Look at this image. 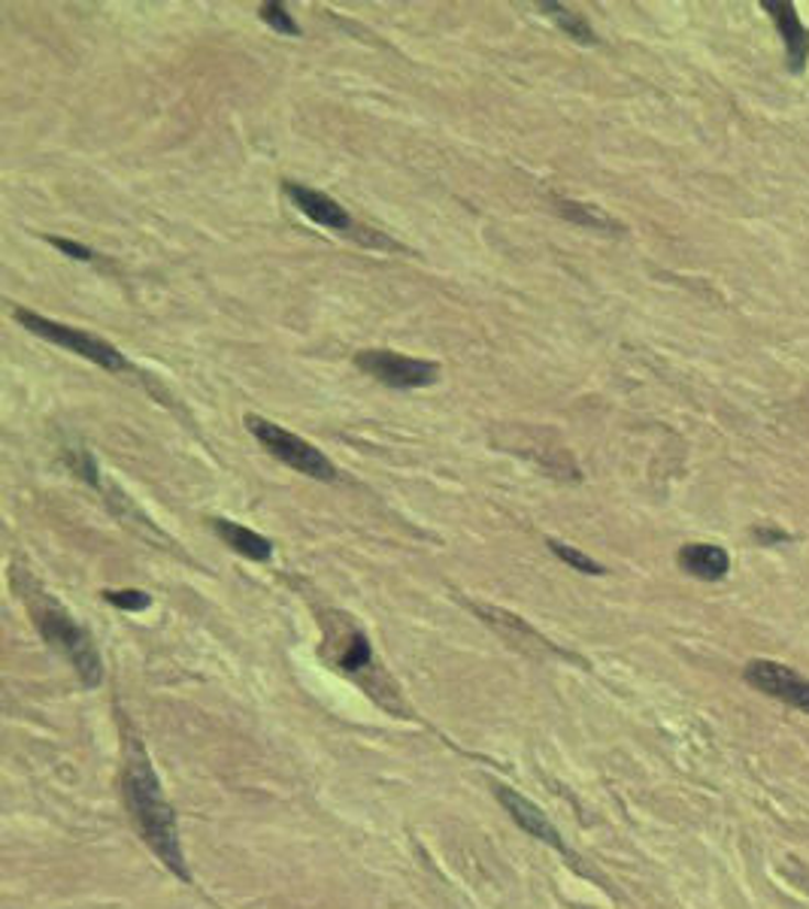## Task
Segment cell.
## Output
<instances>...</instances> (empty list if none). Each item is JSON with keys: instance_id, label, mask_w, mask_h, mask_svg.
Wrapping results in <instances>:
<instances>
[{"instance_id": "17", "label": "cell", "mask_w": 809, "mask_h": 909, "mask_svg": "<svg viewBox=\"0 0 809 909\" xmlns=\"http://www.w3.org/2000/svg\"><path fill=\"white\" fill-rule=\"evenodd\" d=\"M103 597H107L112 606H119V609H131V613H140V609H146V606L152 604V597H149L146 592H140V588H122V592H112V588H107Z\"/></svg>"}, {"instance_id": "15", "label": "cell", "mask_w": 809, "mask_h": 909, "mask_svg": "<svg viewBox=\"0 0 809 909\" xmlns=\"http://www.w3.org/2000/svg\"><path fill=\"white\" fill-rule=\"evenodd\" d=\"M261 22H267L270 28H276L280 34L288 36H300V24L295 22V15L285 10L283 0H270V3H261Z\"/></svg>"}, {"instance_id": "3", "label": "cell", "mask_w": 809, "mask_h": 909, "mask_svg": "<svg viewBox=\"0 0 809 909\" xmlns=\"http://www.w3.org/2000/svg\"><path fill=\"white\" fill-rule=\"evenodd\" d=\"M245 428H249V434L255 436L261 446L267 448L273 458L283 461L285 467L304 473L309 479H321V483H334L337 479V467L328 461V455L319 452L313 443H307L304 436L285 431L283 424L261 419V415H245Z\"/></svg>"}, {"instance_id": "1", "label": "cell", "mask_w": 809, "mask_h": 909, "mask_svg": "<svg viewBox=\"0 0 809 909\" xmlns=\"http://www.w3.org/2000/svg\"><path fill=\"white\" fill-rule=\"evenodd\" d=\"M122 791L140 836L164 861L167 870L176 873L179 879H188V867H185L183 843H179V827H176L173 807L164 798V791H161V782L155 770H152V764H149V755L140 749V743L134 737L128 739Z\"/></svg>"}, {"instance_id": "5", "label": "cell", "mask_w": 809, "mask_h": 909, "mask_svg": "<svg viewBox=\"0 0 809 909\" xmlns=\"http://www.w3.org/2000/svg\"><path fill=\"white\" fill-rule=\"evenodd\" d=\"M285 194L292 197V204L309 218L316 221L321 228L334 230V234H346L352 240L364 242V246H385V249H394L392 240H385L380 234H373L370 228H361L356 218L346 213V206H340L334 197H328L325 192H316V188H307L300 182H285L283 185Z\"/></svg>"}, {"instance_id": "9", "label": "cell", "mask_w": 809, "mask_h": 909, "mask_svg": "<svg viewBox=\"0 0 809 909\" xmlns=\"http://www.w3.org/2000/svg\"><path fill=\"white\" fill-rule=\"evenodd\" d=\"M761 7L770 12V19L776 22V28H779V34H783V40H785V48H788V61H791V67L800 71V67H803V61H807V55H809V36H807V28H803L800 19H797L795 7H791L788 0H761Z\"/></svg>"}, {"instance_id": "8", "label": "cell", "mask_w": 809, "mask_h": 909, "mask_svg": "<svg viewBox=\"0 0 809 909\" xmlns=\"http://www.w3.org/2000/svg\"><path fill=\"white\" fill-rule=\"evenodd\" d=\"M494 794H498V800L506 807V812L513 815V822L518 824L525 834L537 836V840H543V843H549L553 848H561V852H565V840H561V834L555 831L553 822L546 819V812L539 810L537 803H531V800L522 798L518 791H513V788H503V786L494 788Z\"/></svg>"}, {"instance_id": "13", "label": "cell", "mask_w": 809, "mask_h": 909, "mask_svg": "<svg viewBox=\"0 0 809 909\" xmlns=\"http://www.w3.org/2000/svg\"><path fill=\"white\" fill-rule=\"evenodd\" d=\"M539 10L546 12L549 19H553L561 31H567V36H573L577 43H598V36H594V31H591V24L579 15V12L567 10L565 3H549V0H543L539 3Z\"/></svg>"}, {"instance_id": "6", "label": "cell", "mask_w": 809, "mask_h": 909, "mask_svg": "<svg viewBox=\"0 0 809 909\" xmlns=\"http://www.w3.org/2000/svg\"><path fill=\"white\" fill-rule=\"evenodd\" d=\"M356 367L373 376L376 382L389 388H425L440 379V364L425 361V358H406L392 349H364L356 355Z\"/></svg>"}, {"instance_id": "10", "label": "cell", "mask_w": 809, "mask_h": 909, "mask_svg": "<svg viewBox=\"0 0 809 909\" xmlns=\"http://www.w3.org/2000/svg\"><path fill=\"white\" fill-rule=\"evenodd\" d=\"M679 567L686 570V573H691V576H698V580L715 582L722 580V576H728L731 558H728V552H724L722 545L688 543L686 549L679 552Z\"/></svg>"}, {"instance_id": "4", "label": "cell", "mask_w": 809, "mask_h": 909, "mask_svg": "<svg viewBox=\"0 0 809 909\" xmlns=\"http://www.w3.org/2000/svg\"><path fill=\"white\" fill-rule=\"evenodd\" d=\"M13 318L25 327V331H31V334L50 339V343H55V346H62V349L67 351H74V355H83L86 361L98 364L103 370L122 374V370L131 367V364L124 361L122 351L116 349L112 343L95 337V334H86V331H79V327L62 325V322H55V318L31 313V310H22V306H15Z\"/></svg>"}, {"instance_id": "14", "label": "cell", "mask_w": 809, "mask_h": 909, "mask_svg": "<svg viewBox=\"0 0 809 909\" xmlns=\"http://www.w3.org/2000/svg\"><path fill=\"white\" fill-rule=\"evenodd\" d=\"M561 213H565L570 221H577L582 228H594V230H606V228H619L613 218L603 216L598 206L591 204H570V201H561Z\"/></svg>"}, {"instance_id": "2", "label": "cell", "mask_w": 809, "mask_h": 909, "mask_svg": "<svg viewBox=\"0 0 809 909\" xmlns=\"http://www.w3.org/2000/svg\"><path fill=\"white\" fill-rule=\"evenodd\" d=\"M22 597H28V609H31L34 625L43 634V640L50 642L52 649H58L74 664V670L83 679V685H88V689L100 685L103 667H100V654L95 649L91 637H88V630L79 621H74V616L52 594L40 592V588H34V592L25 588Z\"/></svg>"}, {"instance_id": "7", "label": "cell", "mask_w": 809, "mask_h": 909, "mask_svg": "<svg viewBox=\"0 0 809 909\" xmlns=\"http://www.w3.org/2000/svg\"><path fill=\"white\" fill-rule=\"evenodd\" d=\"M746 682L752 689L764 691L776 701L809 715V679L795 673L791 667L776 664V661H752L746 667Z\"/></svg>"}, {"instance_id": "12", "label": "cell", "mask_w": 809, "mask_h": 909, "mask_svg": "<svg viewBox=\"0 0 809 909\" xmlns=\"http://www.w3.org/2000/svg\"><path fill=\"white\" fill-rule=\"evenodd\" d=\"M334 646H337V667L346 670V673H361V670L373 667V649H370L368 637L361 630L352 628V625L340 628V640L334 642Z\"/></svg>"}, {"instance_id": "19", "label": "cell", "mask_w": 809, "mask_h": 909, "mask_svg": "<svg viewBox=\"0 0 809 909\" xmlns=\"http://www.w3.org/2000/svg\"><path fill=\"white\" fill-rule=\"evenodd\" d=\"M755 537H761L764 543H773V540H785L783 531H755Z\"/></svg>"}, {"instance_id": "18", "label": "cell", "mask_w": 809, "mask_h": 909, "mask_svg": "<svg viewBox=\"0 0 809 909\" xmlns=\"http://www.w3.org/2000/svg\"><path fill=\"white\" fill-rule=\"evenodd\" d=\"M52 246L55 249H62L64 255H70V258H76V261H95V252L91 249H86L83 242H70V240H62V237H52Z\"/></svg>"}, {"instance_id": "16", "label": "cell", "mask_w": 809, "mask_h": 909, "mask_svg": "<svg viewBox=\"0 0 809 909\" xmlns=\"http://www.w3.org/2000/svg\"><path fill=\"white\" fill-rule=\"evenodd\" d=\"M549 549H553V555H558L565 564L579 570V573H589V576H601L603 573V567L598 564V561H591L589 555H582V552H577L573 545L561 543V540H549Z\"/></svg>"}, {"instance_id": "11", "label": "cell", "mask_w": 809, "mask_h": 909, "mask_svg": "<svg viewBox=\"0 0 809 909\" xmlns=\"http://www.w3.org/2000/svg\"><path fill=\"white\" fill-rule=\"evenodd\" d=\"M209 524H212V531L225 540V545H231L237 555L249 558V561H270V555H273V543H270L267 537L249 531V528L237 524V521L209 519Z\"/></svg>"}]
</instances>
